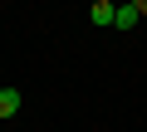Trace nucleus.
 Returning <instances> with one entry per match:
<instances>
[{
	"instance_id": "1",
	"label": "nucleus",
	"mask_w": 147,
	"mask_h": 132,
	"mask_svg": "<svg viewBox=\"0 0 147 132\" xmlns=\"http://www.w3.org/2000/svg\"><path fill=\"white\" fill-rule=\"evenodd\" d=\"M88 20H93L98 29H108V25L118 20V5H113V0H93V10H88Z\"/></svg>"
},
{
	"instance_id": "2",
	"label": "nucleus",
	"mask_w": 147,
	"mask_h": 132,
	"mask_svg": "<svg viewBox=\"0 0 147 132\" xmlns=\"http://www.w3.org/2000/svg\"><path fill=\"white\" fill-rule=\"evenodd\" d=\"M20 113V88H0V117H15Z\"/></svg>"
},
{
	"instance_id": "3",
	"label": "nucleus",
	"mask_w": 147,
	"mask_h": 132,
	"mask_svg": "<svg viewBox=\"0 0 147 132\" xmlns=\"http://www.w3.org/2000/svg\"><path fill=\"white\" fill-rule=\"evenodd\" d=\"M137 25V5L127 0V5H118V20H113V29H132Z\"/></svg>"
},
{
	"instance_id": "4",
	"label": "nucleus",
	"mask_w": 147,
	"mask_h": 132,
	"mask_svg": "<svg viewBox=\"0 0 147 132\" xmlns=\"http://www.w3.org/2000/svg\"><path fill=\"white\" fill-rule=\"evenodd\" d=\"M132 5H137V15H147V0H132Z\"/></svg>"
}]
</instances>
